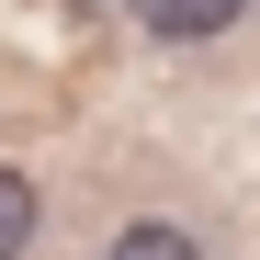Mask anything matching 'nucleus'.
I'll list each match as a JSON object with an SVG mask.
<instances>
[{
	"instance_id": "nucleus-1",
	"label": "nucleus",
	"mask_w": 260,
	"mask_h": 260,
	"mask_svg": "<svg viewBox=\"0 0 260 260\" xmlns=\"http://www.w3.org/2000/svg\"><path fill=\"white\" fill-rule=\"evenodd\" d=\"M124 12H136L147 34H170V46H192V34H226L249 0H124Z\"/></svg>"
},
{
	"instance_id": "nucleus-2",
	"label": "nucleus",
	"mask_w": 260,
	"mask_h": 260,
	"mask_svg": "<svg viewBox=\"0 0 260 260\" xmlns=\"http://www.w3.org/2000/svg\"><path fill=\"white\" fill-rule=\"evenodd\" d=\"M34 226H46V204H34V181L0 158V260H23V249H34Z\"/></svg>"
},
{
	"instance_id": "nucleus-3",
	"label": "nucleus",
	"mask_w": 260,
	"mask_h": 260,
	"mask_svg": "<svg viewBox=\"0 0 260 260\" xmlns=\"http://www.w3.org/2000/svg\"><path fill=\"white\" fill-rule=\"evenodd\" d=\"M102 260H204V249H192L181 226H124V238H113Z\"/></svg>"
}]
</instances>
